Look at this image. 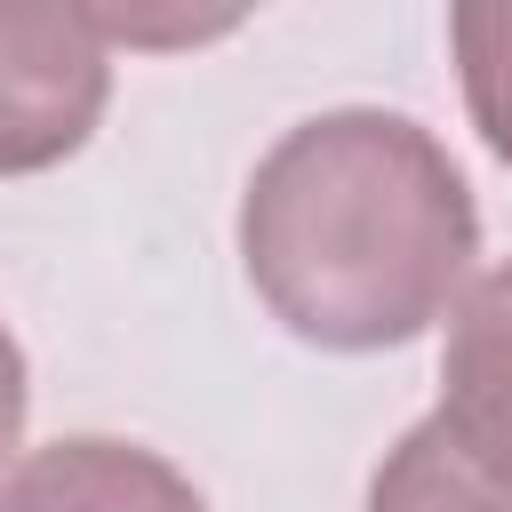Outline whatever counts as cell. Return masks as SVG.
Masks as SVG:
<instances>
[{
  "label": "cell",
  "mask_w": 512,
  "mask_h": 512,
  "mask_svg": "<svg viewBox=\"0 0 512 512\" xmlns=\"http://www.w3.org/2000/svg\"><path fill=\"white\" fill-rule=\"evenodd\" d=\"M480 208L448 144L376 104L296 120L240 192L256 304L320 352H392L472 280Z\"/></svg>",
  "instance_id": "6da1fadb"
},
{
  "label": "cell",
  "mask_w": 512,
  "mask_h": 512,
  "mask_svg": "<svg viewBox=\"0 0 512 512\" xmlns=\"http://www.w3.org/2000/svg\"><path fill=\"white\" fill-rule=\"evenodd\" d=\"M112 96V48L88 0H0V176L72 160Z\"/></svg>",
  "instance_id": "7a4b0ae2"
},
{
  "label": "cell",
  "mask_w": 512,
  "mask_h": 512,
  "mask_svg": "<svg viewBox=\"0 0 512 512\" xmlns=\"http://www.w3.org/2000/svg\"><path fill=\"white\" fill-rule=\"evenodd\" d=\"M0 512H208V496L136 440L72 432L0 472Z\"/></svg>",
  "instance_id": "3957f363"
},
{
  "label": "cell",
  "mask_w": 512,
  "mask_h": 512,
  "mask_svg": "<svg viewBox=\"0 0 512 512\" xmlns=\"http://www.w3.org/2000/svg\"><path fill=\"white\" fill-rule=\"evenodd\" d=\"M464 456H480L496 480H512V256L464 280L448 304L440 344V408H432Z\"/></svg>",
  "instance_id": "277c9868"
},
{
  "label": "cell",
  "mask_w": 512,
  "mask_h": 512,
  "mask_svg": "<svg viewBox=\"0 0 512 512\" xmlns=\"http://www.w3.org/2000/svg\"><path fill=\"white\" fill-rule=\"evenodd\" d=\"M368 512H512V480H496L480 456H464L440 416H416L384 448V464L368 480Z\"/></svg>",
  "instance_id": "5b68a950"
},
{
  "label": "cell",
  "mask_w": 512,
  "mask_h": 512,
  "mask_svg": "<svg viewBox=\"0 0 512 512\" xmlns=\"http://www.w3.org/2000/svg\"><path fill=\"white\" fill-rule=\"evenodd\" d=\"M448 40H456L464 112H472L480 144L512 168V0H464L448 16Z\"/></svg>",
  "instance_id": "8992f818"
},
{
  "label": "cell",
  "mask_w": 512,
  "mask_h": 512,
  "mask_svg": "<svg viewBox=\"0 0 512 512\" xmlns=\"http://www.w3.org/2000/svg\"><path fill=\"white\" fill-rule=\"evenodd\" d=\"M24 408H32V376H24L16 336L0 328V464H16V448H24Z\"/></svg>",
  "instance_id": "52a82bcc"
}]
</instances>
